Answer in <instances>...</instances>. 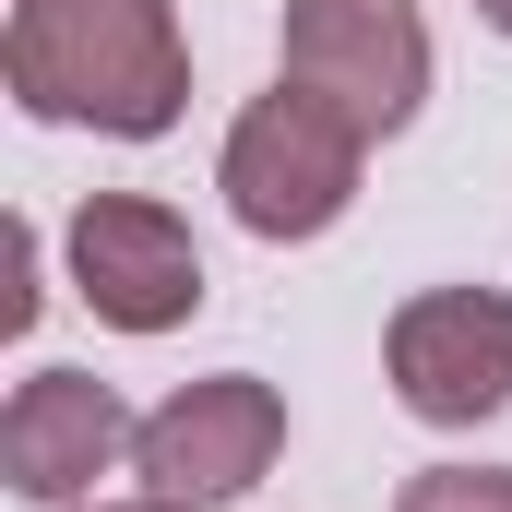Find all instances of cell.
<instances>
[{
	"label": "cell",
	"instance_id": "cell-4",
	"mask_svg": "<svg viewBox=\"0 0 512 512\" xmlns=\"http://www.w3.org/2000/svg\"><path fill=\"white\" fill-rule=\"evenodd\" d=\"M393 393L429 429H477L512 405V298L501 286H429L393 310Z\"/></svg>",
	"mask_w": 512,
	"mask_h": 512
},
{
	"label": "cell",
	"instance_id": "cell-6",
	"mask_svg": "<svg viewBox=\"0 0 512 512\" xmlns=\"http://www.w3.org/2000/svg\"><path fill=\"white\" fill-rule=\"evenodd\" d=\"M274 441H286V405H274V382H239V370L167 393L131 429V453H143V477L167 501H239L262 465H274Z\"/></svg>",
	"mask_w": 512,
	"mask_h": 512
},
{
	"label": "cell",
	"instance_id": "cell-8",
	"mask_svg": "<svg viewBox=\"0 0 512 512\" xmlns=\"http://www.w3.org/2000/svg\"><path fill=\"white\" fill-rule=\"evenodd\" d=\"M393 512H512V477L501 465H429Z\"/></svg>",
	"mask_w": 512,
	"mask_h": 512
},
{
	"label": "cell",
	"instance_id": "cell-2",
	"mask_svg": "<svg viewBox=\"0 0 512 512\" xmlns=\"http://www.w3.org/2000/svg\"><path fill=\"white\" fill-rule=\"evenodd\" d=\"M358 155H370V131L346 120L334 96L274 84V96H251L239 131H227V203H239V227H251V239H310V227H334V215H346Z\"/></svg>",
	"mask_w": 512,
	"mask_h": 512
},
{
	"label": "cell",
	"instance_id": "cell-1",
	"mask_svg": "<svg viewBox=\"0 0 512 512\" xmlns=\"http://www.w3.org/2000/svg\"><path fill=\"white\" fill-rule=\"evenodd\" d=\"M12 96L36 120L167 131L191 96V48L167 0H12Z\"/></svg>",
	"mask_w": 512,
	"mask_h": 512
},
{
	"label": "cell",
	"instance_id": "cell-10",
	"mask_svg": "<svg viewBox=\"0 0 512 512\" xmlns=\"http://www.w3.org/2000/svg\"><path fill=\"white\" fill-rule=\"evenodd\" d=\"M477 12H489V24H501V36H512V0H477Z\"/></svg>",
	"mask_w": 512,
	"mask_h": 512
},
{
	"label": "cell",
	"instance_id": "cell-7",
	"mask_svg": "<svg viewBox=\"0 0 512 512\" xmlns=\"http://www.w3.org/2000/svg\"><path fill=\"white\" fill-rule=\"evenodd\" d=\"M120 441H131L120 393L84 382V370H36V382L12 393V417H0V465H12L24 501H72V489H96Z\"/></svg>",
	"mask_w": 512,
	"mask_h": 512
},
{
	"label": "cell",
	"instance_id": "cell-9",
	"mask_svg": "<svg viewBox=\"0 0 512 512\" xmlns=\"http://www.w3.org/2000/svg\"><path fill=\"white\" fill-rule=\"evenodd\" d=\"M96 512H203V501H167V489H155V501H96Z\"/></svg>",
	"mask_w": 512,
	"mask_h": 512
},
{
	"label": "cell",
	"instance_id": "cell-3",
	"mask_svg": "<svg viewBox=\"0 0 512 512\" xmlns=\"http://www.w3.org/2000/svg\"><path fill=\"white\" fill-rule=\"evenodd\" d=\"M286 84L334 96L358 131H405L429 96L417 0H286Z\"/></svg>",
	"mask_w": 512,
	"mask_h": 512
},
{
	"label": "cell",
	"instance_id": "cell-5",
	"mask_svg": "<svg viewBox=\"0 0 512 512\" xmlns=\"http://www.w3.org/2000/svg\"><path fill=\"white\" fill-rule=\"evenodd\" d=\"M72 274H84V298H96V322H120V334H167V322H191L203 310V251H191V227L167 215V203H84L72 215Z\"/></svg>",
	"mask_w": 512,
	"mask_h": 512
}]
</instances>
